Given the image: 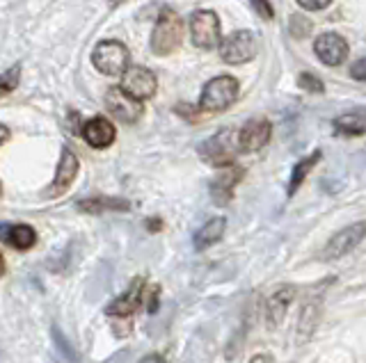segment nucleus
I'll return each instance as SVG.
<instances>
[{
	"instance_id": "nucleus-2",
	"label": "nucleus",
	"mask_w": 366,
	"mask_h": 363,
	"mask_svg": "<svg viewBox=\"0 0 366 363\" xmlns=\"http://www.w3.org/2000/svg\"><path fill=\"white\" fill-rule=\"evenodd\" d=\"M238 81L234 76H215L204 85L199 96V110L202 112H224L229 110L238 98Z\"/></svg>"
},
{
	"instance_id": "nucleus-28",
	"label": "nucleus",
	"mask_w": 366,
	"mask_h": 363,
	"mask_svg": "<svg viewBox=\"0 0 366 363\" xmlns=\"http://www.w3.org/2000/svg\"><path fill=\"white\" fill-rule=\"evenodd\" d=\"M330 3H332V0H297V5H300L302 9H307V12H318V9H325Z\"/></svg>"
},
{
	"instance_id": "nucleus-14",
	"label": "nucleus",
	"mask_w": 366,
	"mask_h": 363,
	"mask_svg": "<svg viewBox=\"0 0 366 363\" xmlns=\"http://www.w3.org/2000/svg\"><path fill=\"white\" fill-rule=\"evenodd\" d=\"M295 292H297L295 286H280L270 292V297L266 300V309H263V315H266V327L270 329V332L284 322L286 313H289V306L295 300Z\"/></svg>"
},
{
	"instance_id": "nucleus-22",
	"label": "nucleus",
	"mask_w": 366,
	"mask_h": 363,
	"mask_svg": "<svg viewBox=\"0 0 366 363\" xmlns=\"http://www.w3.org/2000/svg\"><path fill=\"white\" fill-rule=\"evenodd\" d=\"M320 158H323V153L320 151H314L312 155L302 158L300 163H295V167L291 169V178H289V185H286V195L293 197L297 190H300V185L305 183V178L312 174V169L320 163Z\"/></svg>"
},
{
	"instance_id": "nucleus-21",
	"label": "nucleus",
	"mask_w": 366,
	"mask_h": 363,
	"mask_svg": "<svg viewBox=\"0 0 366 363\" xmlns=\"http://www.w3.org/2000/svg\"><path fill=\"white\" fill-rule=\"evenodd\" d=\"M332 128L337 135H346V138H360L366 133V112H346L332 121Z\"/></svg>"
},
{
	"instance_id": "nucleus-11",
	"label": "nucleus",
	"mask_w": 366,
	"mask_h": 363,
	"mask_svg": "<svg viewBox=\"0 0 366 363\" xmlns=\"http://www.w3.org/2000/svg\"><path fill=\"white\" fill-rule=\"evenodd\" d=\"M272 138V123L268 119H249L243 128L238 131V146L240 153L261 151Z\"/></svg>"
},
{
	"instance_id": "nucleus-23",
	"label": "nucleus",
	"mask_w": 366,
	"mask_h": 363,
	"mask_svg": "<svg viewBox=\"0 0 366 363\" xmlns=\"http://www.w3.org/2000/svg\"><path fill=\"white\" fill-rule=\"evenodd\" d=\"M297 87L305 89V92H309V94H323L325 92L323 81H320L318 76L309 73V71H302L300 76H297Z\"/></svg>"
},
{
	"instance_id": "nucleus-10",
	"label": "nucleus",
	"mask_w": 366,
	"mask_h": 363,
	"mask_svg": "<svg viewBox=\"0 0 366 363\" xmlns=\"http://www.w3.org/2000/svg\"><path fill=\"white\" fill-rule=\"evenodd\" d=\"M122 89H126L131 96H135L137 101H147L156 94L158 89V81L154 71H149L147 66H131L129 71L122 76Z\"/></svg>"
},
{
	"instance_id": "nucleus-5",
	"label": "nucleus",
	"mask_w": 366,
	"mask_h": 363,
	"mask_svg": "<svg viewBox=\"0 0 366 363\" xmlns=\"http://www.w3.org/2000/svg\"><path fill=\"white\" fill-rule=\"evenodd\" d=\"M190 35L192 44L197 48L204 51H213L222 46V32H220V19L217 14L209 12V9H202V12H194L190 19Z\"/></svg>"
},
{
	"instance_id": "nucleus-16",
	"label": "nucleus",
	"mask_w": 366,
	"mask_h": 363,
	"mask_svg": "<svg viewBox=\"0 0 366 363\" xmlns=\"http://www.w3.org/2000/svg\"><path fill=\"white\" fill-rule=\"evenodd\" d=\"M80 135H83V140L92 149H108L114 138H117V131H114L112 121H108L106 117H94L83 123Z\"/></svg>"
},
{
	"instance_id": "nucleus-27",
	"label": "nucleus",
	"mask_w": 366,
	"mask_h": 363,
	"mask_svg": "<svg viewBox=\"0 0 366 363\" xmlns=\"http://www.w3.org/2000/svg\"><path fill=\"white\" fill-rule=\"evenodd\" d=\"M252 7L263 21H272L274 19V9L270 5V0H252Z\"/></svg>"
},
{
	"instance_id": "nucleus-29",
	"label": "nucleus",
	"mask_w": 366,
	"mask_h": 363,
	"mask_svg": "<svg viewBox=\"0 0 366 363\" xmlns=\"http://www.w3.org/2000/svg\"><path fill=\"white\" fill-rule=\"evenodd\" d=\"M350 76L355 78V81H362L366 83V58L357 60L352 66H350Z\"/></svg>"
},
{
	"instance_id": "nucleus-20",
	"label": "nucleus",
	"mask_w": 366,
	"mask_h": 363,
	"mask_svg": "<svg viewBox=\"0 0 366 363\" xmlns=\"http://www.w3.org/2000/svg\"><path fill=\"white\" fill-rule=\"evenodd\" d=\"M5 242L14 247L16 252H28L37 245V231L30 224H11L5 226Z\"/></svg>"
},
{
	"instance_id": "nucleus-18",
	"label": "nucleus",
	"mask_w": 366,
	"mask_h": 363,
	"mask_svg": "<svg viewBox=\"0 0 366 363\" xmlns=\"http://www.w3.org/2000/svg\"><path fill=\"white\" fill-rule=\"evenodd\" d=\"M78 210L89 215H103V213H126L131 210V203L119 197H89L78 201Z\"/></svg>"
},
{
	"instance_id": "nucleus-3",
	"label": "nucleus",
	"mask_w": 366,
	"mask_h": 363,
	"mask_svg": "<svg viewBox=\"0 0 366 363\" xmlns=\"http://www.w3.org/2000/svg\"><path fill=\"white\" fill-rule=\"evenodd\" d=\"M181 41H183V21L174 9L165 7L152 32V51L156 55H169L181 46Z\"/></svg>"
},
{
	"instance_id": "nucleus-34",
	"label": "nucleus",
	"mask_w": 366,
	"mask_h": 363,
	"mask_svg": "<svg viewBox=\"0 0 366 363\" xmlns=\"http://www.w3.org/2000/svg\"><path fill=\"white\" fill-rule=\"evenodd\" d=\"M119 3H124V0H110V5L114 7V5H119Z\"/></svg>"
},
{
	"instance_id": "nucleus-19",
	"label": "nucleus",
	"mask_w": 366,
	"mask_h": 363,
	"mask_svg": "<svg viewBox=\"0 0 366 363\" xmlns=\"http://www.w3.org/2000/svg\"><path fill=\"white\" fill-rule=\"evenodd\" d=\"M227 231V220L224 218H211L204 226H199V231L194 233V249L204 252L213 245H217L224 237Z\"/></svg>"
},
{
	"instance_id": "nucleus-8",
	"label": "nucleus",
	"mask_w": 366,
	"mask_h": 363,
	"mask_svg": "<svg viewBox=\"0 0 366 363\" xmlns=\"http://www.w3.org/2000/svg\"><path fill=\"white\" fill-rule=\"evenodd\" d=\"M106 108L110 115L122 123H135L144 115L142 101H137L122 87H110L106 94Z\"/></svg>"
},
{
	"instance_id": "nucleus-32",
	"label": "nucleus",
	"mask_w": 366,
	"mask_h": 363,
	"mask_svg": "<svg viewBox=\"0 0 366 363\" xmlns=\"http://www.w3.org/2000/svg\"><path fill=\"white\" fill-rule=\"evenodd\" d=\"M249 363H272V359L270 357H266V354H257V357H252V361Z\"/></svg>"
},
{
	"instance_id": "nucleus-15",
	"label": "nucleus",
	"mask_w": 366,
	"mask_h": 363,
	"mask_svg": "<svg viewBox=\"0 0 366 363\" xmlns=\"http://www.w3.org/2000/svg\"><path fill=\"white\" fill-rule=\"evenodd\" d=\"M144 286H147V279H135L133 286L124 295H119V297L108 306L106 315H110V317H131L137 309H142V306H144L142 304Z\"/></svg>"
},
{
	"instance_id": "nucleus-24",
	"label": "nucleus",
	"mask_w": 366,
	"mask_h": 363,
	"mask_svg": "<svg viewBox=\"0 0 366 363\" xmlns=\"http://www.w3.org/2000/svg\"><path fill=\"white\" fill-rule=\"evenodd\" d=\"M289 28H291V35L295 39H302L307 37L309 32H312V21H309L305 14H291V21H289Z\"/></svg>"
},
{
	"instance_id": "nucleus-12",
	"label": "nucleus",
	"mask_w": 366,
	"mask_h": 363,
	"mask_svg": "<svg viewBox=\"0 0 366 363\" xmlns=\"http://www.w3.org/2000/svg\"><path fill=\"white\" fill-rule=\"evenodd\" d=\"M348 41L343 39L337 32H325V35H318L314 41V53L316 58L327 64V66H339L346 62L348 58Z\"/></svg>"
},
{
	"instance_id": "nucleus-33",
	"label": "nucleus",
	"mask_w": 366,
	"mask_h": 363,
	"mask_svg": "<svg viewBox=\"0 0 366 363\" xmlns=\"http://www.w3.org/2000/svg\"><path fill=\"white\" fill-rule=\"evenodd\" d=\"M7 140H9V128H7V126H3V144H5Z\"/></svg>"
},
{
	"instance_id": "nucleus-17",
	"label": "nucleus",
	"mask_w": 366,
	"mask_h": 363,
	"mask_svg": "<svg viewBox=\"0 0 366 363\" xmlns=\"http://www.w3.org/2000/svg\"><path fill=\"white\" fill-rule=\"evenodd\" d=\"M243 176H245V169L236 165V167L227 169L222 176H217L213 180V183H211V197L215 201V206H227V203H232L236 185L240 183V178H243Z\"/></svg>"
},
{
	"instance_id": "nucleus-7",
	"label": "nucleus",
	"mask_w": 366,
	"mask_h": 363,
	"mask_svg": "<svg viewBox=\"0 0 366 363\" xmlns=\"http://www.w3.org/2000/svg\"><path fill=\"white\" fill-rule=\"evenodd\" d=\"M259 51V41L254 37V32L249 30H236L232 32L220 46V58L227 64H245L249 60H254V55Z\"/></svg>"
},
{
	"instance_id": "nucleus-6",
	"label": "nucleus",
	"mask_w": 366,
	"mask_h": 363,
	"mask_svg": "<svg viewBox=\"0 0 366 363\" xmlns=\"http://www.w3.org/2000/svg\"><path fill=\"white\" fill-rule=\"evenodd\" d=\"M364 237H366V220L352 222L346 226V229L337 231L330 237L327 245L323 247V252H320V258L323 260H339L343 256H348L355 247L362 245Z\"/></svg>"
},
{
	"instance_id": "nucleus-31",
	"label": "nucleus",
	"mask_w": 366,
	"mask_h": 363,
	"mask_svg": "<svg viewBox=\"0 0 366 363\" xmlns=\"http://www.w3.org/2000/svg\"><path fill=\"white\" fill-rule=\"evenodd\" d=\"M140 363H165V359L160 354H149V357L140 359Z\"/></svg>"
},
{
	"instance_id": "nucleus-25",
	"label": "nucleus",
	"mask_w": 366,
	"mask_h": 363,
	"mask_svg": "<svg viewBox=\"0 0 366 363\" xmlns=\"http://www.w3.org/2000/svg\"><path fill=\"white\" fill-rule=\"evenodd\" d=\"M19 81H21V66L16 64V66H11V69L3 71V76H0V92H3L5 96L9 92H14Z\"/></svg>"
},
{
	"instance_id": "nucleus-30",
	"label": "nucleus",
	"mask_w": 366,
	"mask_h": 363,
	"mask_svg": "<svg viewBox=\"0 0 366 363\" xmlns=\"http://www.w3.org/2000/svg\"><path fill=\"white\" fill-rule=\"evenodd\" d=\"M147 229L152 231V233H158V231H163V220H158V218H152V220H147Z\"/></svg>"
},
{
	"instance_id": "nucleus-13",
	"label": "nucleus",
	"mask_w": 366,
	"mask_h": 363,
	"mask_svg": "<svg viewBox=\"0 0 366 363\" xmlns=\"http://www.w3.org/2000/svg\"><path fill=\"white\" fill-rule=\"evenodd\" d=\"M320 317H323V297L316 295V297H309L302 309H300V315H297V324H295V340L297 345H305L309 340L314 338V332L320 322Z\"/></svg>"
},
{
	"instance_id": "nucleus-4",
	"label": "nucleus",
	"mask_w": 366,
	"mask_h": 363,
	"mask_svg": "<svg viewBox=\"0 0 366 363\" xmlns=\"http://www.w3.org/2000/svg\"><path fill=\"white\" fill-rule=\"evenodd\" d=\"M92 64L103 76H124L131 69V53L117 39H108L97 44L94 53H92Z\"/></svg>"
},
{
	"instance_id": "nucleus-1",
	"label": "nucleus",
	"mask_w": 366,
	"mask_h": 363,
	"mask_svg": "<svg viewBox=\"0 0 366 363\" xmlns=\"http://www.w3.org/2000/svg\"><path fill=\"white\" fill-rule=\"evenodd\" d=\"M238 153H240L238 133H234L232 128H224L199 144V158L211 167L232 169V167H236Z\"/></svg>"
},
{
	"instance_id": "nucleus-26",
	"label": "nucleus",
	"mask_w": 366,
	"mask_h": 363,
	"mask_svg": "<svg viewBox=\"0 0 366 363\" xmlns=\"http://www.w3.org/2000/svg\"><path fill=\"white\" fill-rule=\"evenodd\" d=\"M158 302H160V286L158 283H147L144 292H142V304L149 313L158 311Z\"/></svg>"
},
{
	"instance_id": "nucleus-9",
	"label": "nucleus",
	"mask_w": 366,
	"mask_h": 363,
	"mask_svg": "<svg viewBox=\"0 0 366 363\" xmlns=\"http://www.w3.org/2000/svg\"><path fill=\"white\" fill-rule=\"evenodd\" d=\"M80 172V163H78V155L71 151V149H62L60 153V163H57V169H55V176H53V183L51 188L44 192V197L46 199H57V197H62L64 192L71 188V183L76 180Z\"/></svg>"
}]
</instances>
